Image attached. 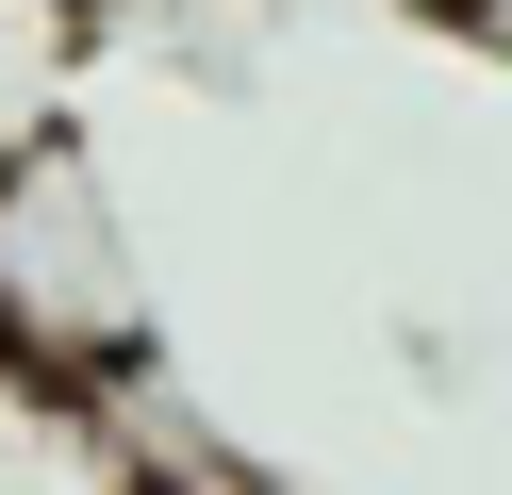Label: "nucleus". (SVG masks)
I'll list each match as a JSON object with an SVG mask.
<instances>
[{"instance_id":"nucleus-1","label":"nucleus","mask_w":512,"mask_h":495,"mask_svg":"<svg viewBox=\"0 0 512 495\" xmlns=\"http://www.w3.org/2000/svg\"><path fill=\"white\" fill-rule=\"evenodd\" d=\"M0 363L100 380V396H133L149 363V297H133V231L100 198V149H50L0 182Z\"/></svg>"},{"instance_id":"nucleus-2","label":"nucleus","mask_w":512,"mask_h":495,"mask_svg":"<svg viewBox=\"0 0 512 495\" xmlns=\"http://www.w3.org/2000/svg\"><path fill=\"white\" fill-rule=\"evenodd\" d=\"M0 495H166V479H149V429H133V396L0 363Z\"/></svg>"},{"instance_id":"nucleus-3","label":"nucleus","mask_w":512,"mask_h":495,"mask_svg":"<svg viewBox=\"0 0 512 495\" xmlns=\"http://www.w3.org/2000/svg\"><path fill=\"white\" fill-rule=\"evenodd\" d=\"M83 66H100V33L67 0H0V182L83 149Z\"/></svg>"},{"instance_id":"nucleus-4","label":"nucleus","mask_w":512,"mask_h":495,"mask_svg":"<svg viewBox=\"0 0 512 495\" xmlns=\"http://www.w3.org/2000/svg\"><path fill=\"white\" fill-rule=\"evenodd\" d=\"M67 17H83V33H100V17H116V0H67Z\"/></svg>"}]
</instances>
